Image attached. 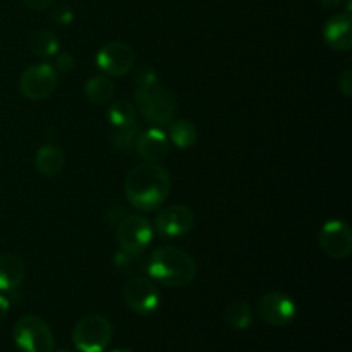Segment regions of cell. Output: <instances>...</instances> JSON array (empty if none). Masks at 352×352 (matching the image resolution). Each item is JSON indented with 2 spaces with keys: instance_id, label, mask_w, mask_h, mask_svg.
<instances>
[{
  "instance_id": "cell-1",
  "label": "cell",
  "mask_w": 352,
  "mask_h": 352,
  "mask_svg": "<svg viewBox=\"0 0 352 352\" xmlns=\"http://www.w3.org/2000/svg\"><path fill=\"white\" fill-rule=\"evenodd\" d=\"M124 189L127 201L134 208L153 212L170 195V175L160 164L143 162L127 174Z\"/></svg>"
},
{
  "instance_id": "cell-2",
  "label": "cell",
  "mask_w": 352,
  "mask_h": 352,
  "mask_svg": "<svg viewBox=\"0 0 352 352\" xmlns=\"http://www.w3.org/2000/svg\"><path fill=\"white\" fill-rule=\"evenodd\" d=\"M134 102L144 119L155 126H165L170 122L177 107L170 89L162 85L158 76L148 67L138 72Z\"/></svg>"
},
{
  "instance_id": "cell-3",
  "label": "cell",
  "mask_w": 352,
  "mask_h": 352,
  "mask_svg": "<svg viewBox=\"0 0 352 352\" xmlns=\"http://www.w3.org/2000/svg\"><path fill=\"white\" fill-rule=\"evenodd\" d=\"M146 270L151 278L167 287H188L198 274L195 258L174 246H162L150 254Z\"/></svg>"
},
{
  "instance_id": "cell-4",
  "label": "cell",
  "mask_w": 352,
  "mask_h": 352,
  "mask_svg": "<svg viewBox=\"0 0 352 352\" xmlns=\"http://www.w3.org/2000/svg\"><path fill=\"white\" fill-rule=\"evenodd\" d=\"M12 337L17 349L23 352L54 351V333L40 316L26 315L17 320L12 329Z\"/></svg>"
},
{
  "instance_id": "cell-5",
  "label": "cell",
  "mask_w": 352,
  "mask_h": 352,
  "mask_svg": "<svg viewBox=\"0 0 352 352\" xmlns=\"http://www.w3.org/2000/svg\"><path fill=\"white\" fill-rule=\"evenodd\" d=\"M112 340V325L102 315H88L76 323L72 344L79 352H103Z\"/></svg>"
},
{
  "instance_id": "cell-6",
  "label": "cell",
  "mask_w": 352,
  "mask_h": 352,
  "mask_svg": "<svg viewBox=\"0 0 352 352\" xmlns=\"http://www.w3.org/2000/svg\"><path fill=\"white\" fill-rule=\"evenodd\" d=\"M117 244L126 253H141L153 239V226L141 215H126L117 226Z\"/></svg>"
},
{
  "instance_id": "cell-7",
  "label": "cell",
  "mask_w": 352,
  "mask_h": 352,
  "mask_svg": "<svg viewBox=\"0 0 352 352\" xmlns=\"http://www.w3.org/2000/svg\"><path fill=\"white\" fill-rule=\"evenodd\" d=\"M57 82L58 76L55 67L43 62V64L30 65L23 72L19 79V89L26 98L38 102V100L52 96V93L57 88Z\"/></svg>"
},
{
  "instance_id": "cell-8",
  "label": "cell",
  "mask_w": 352,
  "mask_h": 352,
  "mask_svg": "<svg viewBox=\"0 0 352 352\" xmlns=\"http://www.w3.org/2000/svg\"><path fill=\"white\" fill-rule=\"evenodd\" d=\"M122 298L129 309L141 316L153 315L160 306V292L157 285L144 277H133L122 287Z\"/></svg>"
},
{
  "instance_id": "cell-9",
  "label": "cell",
  "mask_w": 352,
  "mask_h": 352,
  "mask_svg": "<svg viewBox=\"0 0 352 352\" xmlns=\"http://www.w3.org/2000/svg\"><path fill=\"white\" fill-rule=\"evenodd\" d=\"M134 62H136L134 50L124 41H110L100 48L96 55V65L109 78L126 76L133 69Z\"/></svg>"
},
{
  "instance_id": "cell-10",
  "label": "cell",
  "mask_w": 352,
  "mask_h": 352,
  "mask_svg": "<svg viewBox=\"0 0 352 352\" xmlns=\"http://www.w3.org/2000/svg\"><path fill=\"white\" fill-rule=\"evenodd\" d=\"M258 316L263 320L267 325L272 327H285L294 320L296 302L292 301L291 296L284 292H268L261 296L258 301Z\"/></svg>"
},
{
  "instance_id": "cell-11",
  "label": "cell",
  "mask_w": 352,
  "mask_h": 352,
  "mask_svg": "<svg viewBox=\"0 0 352 352\" xmlns=\"http://www.w3.org/2000/svg\"><path fill=\"white\" fill-rule=\"evenodd\" d=\"M320 246L332 260H346L352 253V234L342 220H329L320 230Z\"/></svg>"
},
{
  "instance_id": "cell-12",
  "label": "cell",
  "mask_w": 352,
  "mask_h": 352,
  "mask_svg": "<svg viewBox=\"0 0 352 352\" xmlns=\"http://www.w3.org/2000/svg\"><path fill=\"white\" fill-rule=\"evenodd\" d=\"M195 227V213L186 205H168L155 219V229L162 237H181Z\"/></svg>"
},
{
  "instance_id": "cell-13",
  "label": "cell",
  "mask_w": 352,
  "mask_h": 352,
  "mask_svg": "<svg viewBox=\"0 0 352 352\" xmlns=\"http://www.w3.org/2000/svg\"><path fill=\"white\" fill-rule=\"evenodd\" d=\"M323 40L337 52H349L352 48V17L351 12L336 14L323 24Z\"/></svg>"
},
{
  "instance_id": "cell-14",
  "label": "cell",
  "mask_w": 352,
  "mask_h": 352,
  "mask_svg": "<svg viewBox=\"0 0 352 352\" xmlns=\"http://www.w3.org/2000/svg\"><path fill=\"white\" fill-rule=\"evenodd\" d=\"M168 146L170 144H168L167 134L162 129H158V127H151V129L141 131L134 148H136L138 153H140V157L144 162L158 164V162H162L167 157Z\"/></svg>"
},
{
  "instance_id": "cell-15",
  "label": "cell",
  "mask_w": 352,
  "mask_h": 352,
  "mask_svg": "<svg viewBox=\"0 0 352 352\" xmlns=\"http://www.w3.org/2000/svg\"><path fill=\"white\" fill-rule=\"evenodd\" d=\"M26 275V265L17 254H2L0 256V291L12 292L23 284Z\"/></svg>"
},
{
  "instance_id": "cell-16",
  "label": "cell",
  "mask_w": 352,
  "mask_h": 352,
  "mask_svg": "<svg viewBox=\"0 0 352 352\" xmlns=\"http://www.w3.org/2000/svg\"><path fill=\"white\" fill-rule=\"evenodd\" d=\"M65 153L57 144H43L34 155V167L40 174L54 177L64 168Z\"/></svg>"
},
{
  "instance_id": "cell-17",
  "label": "cell",
  "mask_w": 352,
  "mask_h": 352,
  "mask_svg": "<svg viewBox=\"0 0 352 352\" xmlns=\"http://www.w3.org/2000/svg\"><path fill=\"white\" fill-rule=\"evenodd\" d=\"M168 140L179 148V150H189L198 143V129L191 120L179 119L170 124L168 129Z\"/></svg>"
},
{
  "instance_id": "cell-18",
  "label": "cell",
  "mask_w": 352,
  "mask_h": 352,
  "mask_svg": "<svg viewBox=\"0 0 352 352\" xmlns=\"http://www.w3.org/2000/svg\"><path fill=\"white\" fill-rule=\"evenodd\" d=\"M116 93V85H113L112 79L109 76H95V78L88 79L85 86V95L95 105H102L107 103Z\"/></svg>"
},
{
  "instance_id": "cell-19",
  "label": "cell",
  "mask_w": 352,
  "mask_h": 352,
  "mask_svg": "<svg viewBox=\"0 0 352 352\" xmlns=\"http://www.w3.org/2000/svg\"><path fill=\"white\" fill-rule=\"evenodd\" d=\"M223 320L230 329L246 330L250 329L251 322H253V311L246 301H234L227 306Z\"/></svg>"
},
{
  "instance_id": "cell-20",
  "label": "cell",
  "mask_w": 352,
  "mask_h": 352,
  "mask_svg": "<svg viewBox=\"0 0 352 352\" xmlns=\"http://www.w3.org/2000/svg\"><path fill=\"white\" fill-rule=\"evenodd\" d=\"M58 40L55 38L54 33L47 30H40L36 33L31 34L30 38V48L34 55L41 58H50L55 57L58 52Z\"/></svg>"
},
{
  "instance_id": "cell-21",
  "label": "cell",
  "mask_w": 352,
  "mask_h": 352,
  "mask_svg": "<svg viewBox=\"0 0 352 352\" xmlns=\"http://www.w3.org/2000/svg\"><path fill=\"white\" fill-rule=\"evenodd\" d=\"M140 133L141 129L136 122L126 127H112V131H110V141H112V144L117 150L127 151L136 146Z\"/></svg>"
},
{
  "instance_id": "cell-22",
  "label": "cell",
  "mask_w": 352,
  "mask_h": 352,
  "mask_svg": "<svg viewBox=\"0 0 352 352\" xmlns=\"http://www.w3.org/2000/svg\"><path fill=\"white\" fill-rule=\"evenodd\" d=\"M136 119V110H134L133 103L126 102V100H119L113 102L109 109V120L112 127H126L134 124Z\"/></svg>"
},
{
  "instance_id": "cell-23",
  "label": "cell",
  "mask_w": 352,
  "mask_h": 352,
  "mask_svg": "<svg viewBox=\"0 0 352 352\" xmlns=\"http://www.w3.org/2000/svg\"><path fill=\"white\" fill-rule=\"evenodd\" d=\"M116 265L124 274H133V270L138 272L146 267V263L141 261V253H126V251L116 254Z\"/></svg>"
},
{
  "instance_id": "cell-24",
  "label": "cell",
  "mask_w": 352,
  "mask_h": 352,
  "mask_svg": "<svg viewBox=\"0 0 352 352\" xmlns=\"http://www.w3.org/2000/svg\"><path fill=\"white\" fill-rule=\"evenodd\" d=\"M52 21L55 24H58V26H69L74 21V12L65 3H58V6H55L52 9Z\"/></svg>"
},
{
  "instance_id": "cell-25",
  "label": "cell",
  "mask_w": 352,
  "mask_h": 352,
  "mask_svg": "<svg viewBox=\"0 0 352 352\" xmlns=\"http://www.w3.org/2000/svg\"><path fill=\"white\" fill-rule=\"evenodd\" d=\"M74 67L76 60L69 52H60V54L57 55V58H55V71H60L64 72V74H67V72H71Z\"/></svg>"
},
{
  "instance_id": "cell-26",
  "label": "cell",
  "mask_w": 352,
  "mask_h": 352,
  "mask_svg": "<svg viewBox=\"0 0 352 352\" xmlns=\"http://www.w3.org/2000/svg\"><path fill=\"white\" fill-rule=\"evenodd\" d=\"M339 89L346 96L352 95V72L351 71H344L342 74L339 76Z\"/></svg>"
},
{
  "instance_id": "cell-27",
  "label": "cell",
  "mask_w": 352,
  "mask_h": 352,
  "mask_svg": "<svg viewBox=\"0 0 352 352\" xmlns=\"http://www.w3.org/2000/svg\"><path fill=\"white\" fill-rule=\"evenodd\" d=\"M23 3L31 10H45L54 3V0H23Z\"/></svg>"
},
{
  "instance_id": "cell-28",
  "label": "cell",
  "mask_w": 352,
  "mask_h": 352,
  "mask_svg": "<svg viewBox=\"0 0 352 352\" xmlns=\"http://www.w3.org/2000/svg\"><path fill=\"white\" fill-rule=\"evenodd\" d=\"M320 6L325 7V9H336V7L342 6L344 2H346L347 6V10L346 12H351V0H318Z\"/></svg>"
},
{
  "instance_id": "cell-29",
  "label": "cell",
  "mask_w": 352,
  "mask_h": 352,
  "mask_svg": "<svg viewBox=\"0 0 352 352\" xmlns=\"http://www.w3.org/2000/svg\"><path fill=\"white\" fill-rule=\"evenodd\" d=\"M9 308H10L9 299L3 298V296H0V322H2V320L6 318V315H7V311H9Z\"/></svg>"
},
{
  "instance_id": "cell-30",
  "label": "cell",
  "mask_w": 352,
  "mask_h": 352,
  "mask_svg": "<svg viewBox=\"0 0 352 352\" xmlns=\"http://www.w3.org/2000/svg\"><path fill=\"white\" fill-rule=\"evenodd\" d=\"M112 352H133V351H129V349H116V351H112Z\"/></svg>"
},
{
  "instance_id": "cell-31",
  "label": "cell",
  "mask_w": 352,
  "mask_h": 352,
  "mask_svg": "<svg viewBox=\"0 0 352 352\" xmlns=\"http://www.w3.org/2000/svg\"><path fill=\"white\" fill-rule=\"evenodd\" d=\"M58 352H71V351H58Z\"/></svg>"
}]
</instances>
